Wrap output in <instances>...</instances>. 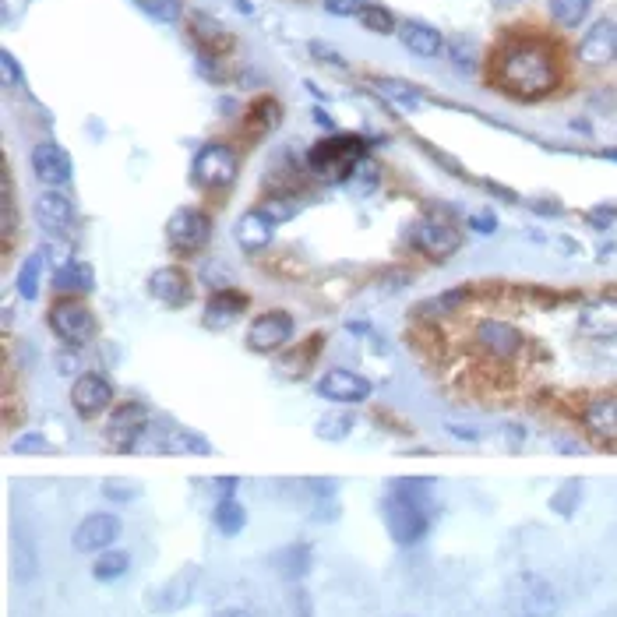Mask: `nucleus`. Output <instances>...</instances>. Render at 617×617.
<instances>
[{
  "label": "nucleus",
  "instance_id": "nucleus-40",
  "mask_svg": "<svg viewBox=\"0 0 617 617\" xmlns=\"http://www.w3.org/2000/svg\"><path fill=\"white\" fill-rule=\"evenodd\" d=\"M138 8L156 22H177L180 18V0H142Z\"/></svg>",
  "mask_w": 617,
  "mask_h": 617
},
{
  "label": "nucleus",
  "instance_id": "nucleus-20",
  "mask_svg": "<svg viewBox=\"0 0 617 617\" xmlns=\"http://www.w3.org/2000/svg\"><path fill=\"white\" fill-rule=\"evenodd\" d=\"M276 226H279L276 219H268L261 209H251L237 219V226H233V240H237L240 251L261 254L272 247V240H276Z\"/></svg>",
  "mask_w": 617,
  "mask_h": 617
},
{
  "label": "nucleus",
  "instance_id": "nucleus-48",
  "mask_svg": "<svg viewBox=\"0 0 617 617\" xmlns=\"http://www.w3.org/2000/svg\"><path fill=\"white\" fill-rule=\"evenodd\" d=\"M311 53H318V60H325V64H335V67H346V60L339 57L335 50H328L325 43H311Z\"/></svg>",
  "mask_w": 617,
  "mask_h": 617
},
{
  "label": "nucleus",
  "instance_id": "nucleus-43",
  "mask_svg": "<svg viewBox=\"0 0 617 617\" xmlns=\"http://www.w3.org/2000/svg\"><path fill=\"white\" fill-rule=\"evenodd\" d=\"M11 452H18V455H43V452H50V441H46L43 434H22V438L11 445Z\"/></svg>",
  "mask_w": 617,
  "mask_h": 617
},
{
  "label": "nucleus",
  "instance_id": "nucleus-10",
  "mask_svg": "<svg viewBox=\"0 0 617 617\" xmlns=\"http://www.w3.org/2000/svg\"><path fill=\"white\" fill-rule=\"evenodd\" d=\"M314 392H318L325 402H332V406H360V402H367L374 395V385L364 378V374L346 371V367H335V371L321 374Z\"/></svg>",
  "mask_w": 617,
  "mask_h": 617
},
{
  "label": "nucleus",
  "instance_id": "nucleus-7",
  "mask_svg": "<svg viewBox=\"0 0 617 617\" xmlns=\"http://www.w3.org/2000/svg\"><path fill=\"white\" fill-rule=\"evenodd\" d=\"M50 328L64 346L78 350V346H89L96 339V314L78 300H64L50 311Z\"/></svg>",
  "mask_w": 617,
  "mask_h": 617
},
{
  "label": "nucleus",
  "instance_id": "nucleus-6",
  "mask_svg": "<svg viewBox=\"0 0 617 617\" xmlns=\"http://www.w3.org/2000/svg\"><path fill=\"white\" fill-rule=\"evenodd\" d=\"M473 339H476V346H480L491 360H498V364H512L522 353V346H526L522 328H515L512 321H501V318L476 321Z\"/></svg>",
  "mask_w": 617,
  "mask_h": 617
},
{
  "label": "nucleus",
  "instance_id": "nucleus-19",
  "mask_svg": "<svg viewBox=\"0 0 617 617\" xmlns=\"http://www.w3.org/2000/svg\"><path fill=\"white\" fill-rule=\"evenodd\" d=\"M582 427L596 445H617V395H596L582 409Z\"/></svg>",
  "mask_w": 617,
  "mask_h": 617
},
{
  "label": "nucleus",
  "instance_id": "nucleus-46",
  "mask_svg": "<svg viewBox=\"0 0 617 617\" xmlns=\"http://www.w3.org/2000/svg\"><path fill=\"white\" fill-rule=\"evenodd\" d=\"M307 491H311L318 501H335L339 484H335V480H325V476H318V480H307Z\"/></svg>",
  "mask_w": 617,
  "mask_h": 617
},
{
  "label": "nucleus",
  "instance_id": "nucleus-2",
  "mask_svg": "<svg viewBox=\"0 0 617 617\" xmlns=\"http://www.w3.org/2000/svg\"><path fill=\"white\" fill-rule=\"evenodd\" d=\"M434 480L431 476H399L385 494V526L399 547H413L431 533Z\"/></svg>",
  "mask_w": 617,
  "mask_h": 617
},
{
  "label": "nucleus",
  "instance_id": "nucleus-1",
  "mask_svg": "<svg viewBox=\"0 0 617 617\" xmlns=\"http://www.w3.org/2000/svg\"><path fill=\"white\" fill-rule=\"evenodd\" d=\"M498 82L508 96L522 99V103L543 99L558 85L554 53L540 39H512L498 53Z\"/></svg>",
  "mask_w": 617,
  "mask_h": 617
},
{
  "label": "nucleus",
  "instance_id": "nucleus-55",
  "mask_svg": "<svg viewBox=\"0 0 617 617\" xmlns=\"http://www.w3.org/2000/svg\"><path fill=\"white\" fill-rule=\"evenodd\" d=\"M134 4H142V0H134Z\"/></svg>",
  "mask_w": 617,
  "mask_h": 617
},
{
  "label": "nucleus",
  "instance_id": "nucleus-30",
  "mask_svg": "<svg viewBox=\"0 0 617 617\" xmlns=\"http://www.w3.org/2000/svg\"><path fill=\"white\" fill-rule=\"evenodd\" d=\"M582 498H586V484H582L579 476H572V480H565V484L551 494V512L561 515V519H572L582 508Z\"/></svg>",
  "mask_w": 617,
  "mask_h": 617
},
{
  "label": "nucleus",
  "instance_id": "nucleus-36",
  "mask_svg": "<svg viewBox=\"0 0 617 617\" xmlns=\"http://www.w3.org/2000/svg\"><path fill=\"white\" fill-rule=\"evenodd\" d=\"M353 424H357V417H353L350 409H342V413H328V417H321L318 427H314V434H318L321 441H342L353 434Z\"/></svg>",
  "mask_w": 617,
  "mask_h": 617
},
{
  "label": "nucleus",
  "instance_id": "nucleus-45",
  "mask_svg": "<svg viewBox=\"0 0 617 617\" xmlns=\"http://www.w3.org/2000/svg\"><path fill=\"white\" fill-rule=\"evenodd\" d=\"M364 4L367 0H325V11L335 18H350V15H360Z\"/></svg>",
  "mask_w": 617,
  "mask_h": 617
},
{
  "label": "nucleus",
  "instance_id": "nucleus-13",
  "mask_svg": "<svg viewBox=\"0 0 617 617\" xmlns=\"http://www.w3.org/2000/svg\"><path fill=\"white\" fill-rule=\"evenodd\" d=\"M71 406H75L78 417L85 420H96L99 413L113 406V381L106 374H78L75 385H71Z\"/></svg>",
  "mask_w": 617,
  "mask_h": 617
},
{
  "label": "nucleus",
  "instance_id": "nucleus-47",
  "mask_svg": "<svg viewBox=\"0 0 617 617\" xmlns=\"http://www.w3.org/2000/svg\"><path fill=\"white\" fill-rule=\"evenodd\" d=\"M469 230L480 233V237H491V233L498 230V219H494L491 212H476V216H469Z\"/></svg>",
  "mask_w": 617,
  "mask_h": 617
},
{
  "label": "nucleus",
  "instance_id": "nucleus-49",
  "mask_svg": "<svg viewBox=\"0 0 617 617\" xmlns=\"http://www.w3.org/2000/svg\"><path fill=\"white\" fill-rule=\"evenodd\" d=\"M293 614H297V617H311V600H307L304 589H293Z\"/></svg>",
  "mask_w": 617,
  "mask_h": 617
},
{
  "label": "nucleus",
  "instance_id": "nucleus-17",
  "mask_svg": "<svg viewBox=\"0 0 617 617\" xmlns=\"http://www.w3.org/2000/svg\"><path fill=\"white\" fill-rule=\"evenodd\" d=\"M149 293L166 307H187L194 297V283L180 265H163L149 276Z\"/></svg>",
  "mask_w": 617,
  "mask_h": 617
},
{
  "label": "nucleus",
  "instance_id": "nucleus-12",
  "mask_svg": "<svg viewBox=\"0 0 617 617\" xmlns=\"http://www.w3.org/2000/svg\"><path fill=\"white\" fill-rule=\"evenodd\" d=\"M120 529L124 526H120L117 512H92L78 522L75 536H71V547L78 554H103L120 540Z\"/></svg>",
  "mask_w": 617,
  "mask_h": 617
},
{
  "label": "nucleus",
  "instance_id": "nucleus-16",
  "mask_svg": "<svg viewBox=\"0 0 617 617\" xmlns=\"http://www.w3.org/2000/svg\"><path fill=\"white\" fill-rule=\"evenodd\" d=\"M515 603H519V617H558L561 610L558 589L547 579H540V575H522Z\"/></svg>",
  "mask_w": 617,
  "mask_h": 617
},
{
  "label": "nucleus",
  "instance_id": "nucleus-33",
  "mask_svg": "<svg viewBox=\"0 0 617 617\" xmlns=\"http://www.w3.org/2000/svg\"><path fill=\"white\" fill-rule=\"evenodd\" d=\"M378 92L385 99H392V103L406 106V110H417L420 103H424V92L417 89V85H409V82H399V78H378Z\"/></svg>",
  "mask_w": 617,
  "mask_h": 617
},
{
  "label": "nucleus",
  "instance_id": "nucleus-3",
  "mask_svg": "<svg viewBox=\"0 0 617 617\" xmlns=\"http://www.w3.org/2000/svg\"><path fill=\"white\" fill-rule=\"evenodd\" d=\"M364 149V138H357V134H335V138H325L307 152V166L321 177L346 180L353 166L364 159Z\"/></svg>",
  "mask_w": 617,
  "mask_h": 617
},
{
  "label": "nucleus",
  "instance_id": "nucleus-4",
  "mask_svg": "<svg viewBox=\"0 0 617 617\" xmlns=\"http://www.w3.org/2000/svg\"><path fill=\"white\" fill-rule=\"evenodd\" d=\"M191 177L198 187H209V191H223L237 180V152L223 142H209L201 145L198 156L191 163Z\"/></svg>",
  "mask_w": 617,
  "mask_h": 617
},
{
  "label": "nucleus",
  "instance_id": "nucleus-31",
  "mask_svg": "<svg viewBox=\"0 0 617 617\" xmlns=\"http://www.w3.org/2000/svg\"><path fill=\"white\" fill-rule=\"evenodd\" d=\"M159 448L170 455H212V445L201 434L194 431H184V427H173L170 438L159 441Z\"/></svg>",
  "mask_w": 617,
  "mask_h": 617
},
{
  "label": "nucleus",
  "instance_id": "nucleus-41",
  "mask_svg": "<svg viewBox=\"0 0 617 617\" xmlns=\"http://www.w3.org/2000/svg\"><path fill=\"white\" fill-rule=\"evenodd\" d=\"M466 297H469V290H452V293H445V297H434V300H427V304H424V311H427V314H452L455 307H462V304H466Z\"/></svg>",
  "mask_w": 617,
  "mask_h": 617
},
{
  "label": "nucleus",
  "instance_id": "nucleus-14",
  "mask_svg": "<svg viewBox=\"0 0 617 617\" xmlns=\"http://www.w3.org/2000/svg\"><path fill=\"white\" fill-rule=\"evenodd\" d=\"M32 219H36V226L43 233L60 237V233H67L71 223H75V201L67 198L60 187H46V191L32 201Z\"/></svg>",
  "mask_w": 617,
  "mask_h": 617
},
{
  "label": "nucleus",
  "instance_id": "nucleus-34",
  "mask_svg": "<svg viewBox=\"0 0 617 617\" xmlns=\"http://www.w3.org/2000/svg\"><path fill=\"white\" fill-rule=\"evenodd\" d=\"M589 8H593V0H551V18L561 29H579Z\"/></svg>",
  "mask_w": 617,
  "mask_h": 617
},
{
  "label": "nucleus",
  "instance_id": "nucleus-25",
  "mask_svg": "<svg viewBox=\"0 0 617 617\" xmlns=\"http://www.w3.org/2000/svg\"><path fill=\"white\" fill-rule=\"evenodd\" d=\"M399 39L413 57H424V60H434L441 50H445V36L427 22H402Z\"/></svg>",
  "mask_w": 617,
  "mask_h": 617
},
{
  "label": "nucleus",
  "instance_id": "nucleus-54",
  "mask_svg": "<svg viewBox=\"0 0 617 617\" xmlns=\"http://www.w3.org/2000/svg\"><path fill=\"white\" fill-rule=\"evenodd\" d=\"M603 159H614L617 163V149H603Z\"/></svg>",
  "mask_w": 617,
  "mask_h": 617
},
{
  "label": "nucleus",
  "instance_id": "nucleus-29",
  "mask_svg": "<svg viewBox=\"0 0 617 617\" xmlns=\"http://www.w3.org/2000/svg\"><path fill=\"white\" fill-rule=\"evenodd\" d=\"M131 572V554L127 551H103V554H96V565H92V579L96 582H117V579H124V575Z\"/></svg>",
  "mask_w": 617,
  "mask_h": 617
},
{
  "label": "nucleus",
  "instance_id": "nucleus-11",
  "mask_svg": "<svg viewBox=\"0 0 617 617\" xmlns=\"http://www.w3.org/2000/svg\"><path fill=\"white\" fill-rule=\"evenodd\" d=\"M293 332H297V321H293L290 311H265L247 328V350L276 353L293 339Z\"/></svg>",
  "mask_w": 617,
  "mask_h": 617
},
{
  "label": "nucleus",
  "instance_id": "nucleus-38",
  "mask_svg": "<svg viewBox=\"0 0 617 617\" xmlns=\"http://www.w3.org/2000/svg\"><path fill=\"white\" fill-rule=\"evenodd\" d=\"M360 25H364L367 32H374V36L399 32V22H395V15L388 8H381V4H364V11H360Z\"/></svg>",
  "mask_w": 617,
  "mask_h": 617
},
{
  "label": "nucleus",
  "instance_id": "nucleus-22",
  "mask_svg": "<svg viewBox=\"0 0 617 617\" xmlns=\"http://www.w3.org/2000/svg\"><path fill=\"white\" fill-rule=\"evenodd\" d=\"M187 29H191V39L198 43L201 57H223V53L233 50V36L212 15L194 11V15L187 18Z\"/></svg>",
  "mask_w": 617,
  "mask_h": 617
},
{
  "label": "nucleus",
  "instance_id": "nucleus-53",
  "mask_svg": "<svg viewBox=\"0 0 617 617\" xmlns=\"http://www.w3.org/2000/svg\"><path fill=\"white\" fill-rule=\"evenodd\" d=\"M519 0H494V8H515Z\"/></svg>",
  "mask_w": 617,
  "mask_h": 617
},
{
  "label": "nucleus",
  "instance_id": "nucleus-42",
  "mask_svg": "<svg viewBox=\"0 0 617 617\" xmlns=\"http://www.w3.org/2000/svg\"><path fill=\"white\" fill-rule=\"evenodd\" d=\"M103 498L113 501V505H127V501L138 498V487H134V484H120V480H106V484H103Z\"/></svg>",
  "mask_w": 617,
  "mask_h": 617
},
{
  "label": "nucleus",
  "instance_id": "nucleus-32",
  "mask_svg": "<svg viewBox=\"0 0 617 617\" xmlns=\"http://www.w3.org/2000/svg\"><path fill=\"white\" fill-rule=\"evenodd\" d=\"M445 53H448V60H452V67H459L462 75L476 71V64H480V50H476L473 36H462V32L445 39Z\"/></svg>",
  "mask_w": 617,
  "mask_h": 617
},
{
  "label": "nucleus",
  "instance_id": "nucleus-26",
  "mask_svg": "<svg viewBox=\"0 0 617 617\" xmlns=\"http://www.w3.org/2000/svg\"><path fill=\"white\" fill-rule=\"evenodd\" d=\"M311 561H314L311 543H304V540L286 543L283 551L272 554V565H276V572L283 575L286 582H300V579H307V572H311Z\"/></svg>",
  "mask_w": 617,
  "mask_h": 617
},
{
  "label": "nucleus",
  "instance_id": "nucleus-21",
  "mask_svg": "<svg viewBox=\"0 0 617 617\" xmlns=\"http://www.w3.org/2000/svg\"><path fill=\"white\" fill-rule=\"evenodd\" d=\"M198 565H187L180 568L177 575H170V579L163 582V586L156 589V596H152L149 607L156 610V614H173V610H184L187 603L194 600V582H198Z\"/></svg>",
  "mask_w": 617,
  "mask_h": 617
},
{
  "label": "nucleus",
  "instance_id": "nucleus-8",
  "mask_svg": "<svg viewBox=\"0 0 617 617\" xmlns=\"http://www.w3.org/2000/svg\"><path fill=\"white\" fill-rule=\"evenodd\" d=\"M413 240H417L420 251H424L427 258H434V261L452 258V254L462 247L459 226H455L448 216H441V212H427V216L413 226Z\"/></svg>",
  "mask_w": 617,
  "mask_h": 617
},
{
  "label": "nucleus",
  "instance_id": "nucleus-18",
  "mask_svg": "<svg viewBox=\"0 0 617 617\" xmlns=\"http://www.w3.org/2000/svg\"><path fill=\"white\" fill-rule=\"evenodd\" d=\"M71 156L57 142H39L32 149V173L43 187H64L71 184Z\"/></svg>",
  "mask_w": 617,
  "mask_h": 617
},
{
  "label": "nucleus",
  "instance_id": "nucleus-27",
  "mask_svg": "<svg viewBox=\"0 0 617 617\" xmlns=\"http://www.w3.org/2000/svg\"><path fill=\"white\" fill-rule=\"evenodd\" d=\"M53 286H57V290H71V293H92L96 290V272H92V265H85V261H67L64 268H57Z\"/></svg>",
  "mask_w": 617,
  "mask_h": 617
},
{
  "label": "nucleus",
  "instance_id": "nucleus-39",
  "mask_svg": "<svg viewBox=\"0 0 617 617\" xmlns=\"http://www.w3.org/2000/svg\"><path fill=\"white\" fill-rule=\"evenodd\" d=\"M0 191H4V198H0V209H4V240H11L18 230V212H15V184H11L8 170L0 173Z\"/></svg>",
  "mask_w": 617,
  "mask_h": 617
},
{
  "label": "nucleus",
  "instance_id": "nucleus-50",
  "mask_svg": "<svg viewBox=\"0 0 617 617\" xmlns=\"http://www.w3.org/2000/svg\"><path fill=\"white\" fill-rule=\"evenodd\" d=\"M318 508H321V512H314V519H318V522H335V519H339V505H335V501H318Z\"/></svg>",
  "mask_w": 617,
  "mask_h": 617
},
{
  "label": "nucleus",
  "instance_id": "nucleus-23",
  "mask_svg": "<svg viewBox=\"0 0 617 617\" xmlns=\"http://www.w3.org/2000/svg\"><path fill=\"white\" fill-rule=\"evenodd\" d=\"M247 307H251L247 293H240V290H216L209 297V304H205V314H201V321H205V328H230L233 321L244 318Z\"/></svg>",
  "mask_w": 617,
  "mask_h": 617
},
{
  "label": "nucleus",
  "instance_id": "nucleus-15",
  "mask_svg": "<svg viewBox=\"0 0 617 617\" xmlns=\"http://www.w3.org/2000/svg\"><path fill=\"white\" fill-rule=\"evenodd\" d=\"M579 60L589 67H607L617 60V22L614 18H600L586 29V36L579 39Z\"/></svg>",
  "mask_w": 617,
  "mask_h": 617
},
{
  "label": "nucleus",
  "instance_id": "nucleus-5",
  "mask_svg": "<svg viewBox=\"0 0 617 617\" xmlns=\"http://www.w3.org/2000/svg\"><path fill=\"white\" fill-rule=\"evenodd\" d=\"M152 431L149 424V409L142 402H120L117 409L110 413L106 420V441H110L117 452H134V448L142 445V438Z\"/></svg>",
  "mask_w": 617,
  "mask_h": 617
},
{
  "label": "nucleus",
  "instance_id": "nucleus-44",
  "mask_svg": "<svg viewBox=\"0 0 617 617\" xmlns=\"http://www.w3.org/2000/svg\"><path fill=\"white\" fill-rule=\"evenodd\" d=\"M0 67H4V89H18L22 85V67H18L15 53L11 50L0 53Z\"/></svg>",
  "mask_w": 617,
  "mask_h": 617
},
{
  "label": "nucleus",
  "instance_id": "nucleus-52",
  "mask_svg": "<svg viewBox=\"0 0 617 617\" xmlns=\"http://www.w3.org/2000/svg\"><path fill=\"white\" fill-rule=\"evenodd\" d=\"M212 617H254L251 610H244V607H226V610H219V614H212Z\"/></svg>",
  "mask_w": 617,
  "mask_h": 617
},
{
  "label": "nucleus",
  "instance_id": "nucleus-24",
  "mask_svg": "<svg viewBox=\"0 0 617 617\" xmlns=\"http://www.w3.org/2000/svg\"><path fill=\"white\" fill-rule=\"evenodd\" d=\"M579 325L593 339H617V297H600L582 307Z\"/></svg>",
  "mask_w": 617,
  "mask_h": 617
},
{
  "label": "nucleus",
  "instance_id": "nucleus-28",
  "mask_svg": "<svg viewBox=\"0 0 617 617\" xmlns=\"http://www.w3.org/2000/svg\"><path fill=\"white\" fill-rule=\"evenodd\" d=\"M212 522L223 536H240L247 526V508L240 505L237 498H219L216 501V512H212Z\"/></svg>",
  "mask_w": 617,
  "mask_h": 617
},
{
  "label": "nucleus",
  "instance_id": "nucleus-51",
  "mask_svg": "<svg viewBox=\"0 0 617 617\" xmlns=\"http://www.w3.org/2000/svg\"><path fill=\"white\" fill-rule=\"evenodd\" d=\"M237 487H240L237 476H223V480H216V494H219V498H233V494H237Z\"/></svg>",
  "mask_w": 617,
  "mask_h": 617
},
{
  "label": "nucleus",
  "instance_id": "nucleus-9",
  "mask_svg": "<svg viewBox=\"0 0 617 617\" xmlns=\"http://www.w3.org/2000/svg\"><path fill=\"white\" fill-rule=\"evenodd\" d=\"M209 237H212L209 216H205L201 209H191V205L177 209L170 216V223H166V240H170V247L173 251H180V254L201 251V247L209 244Z\"/></svg>",
  "mask_w": 617,
  "mask_h": 617
},
{
  "label": "nucleus",
  "instance_id": "nucleus-37",
  "mask_svg": "<svg viewBox=\"0 0 617 617\" xmlns=\"http://www.w3.org/2000/svg\"><path fill=\"white\" fill-rule=\"evenodd\" d=\"M342 184L350 187L353 194H360V198H364V194H371L374 187H378V163L364 156L357 166H353V170H350V177L342 180Z\"/></svg>",
  "mask_w": 617,
  "mask_h": 617
},
{
  "label": "nucleus",
  "instance_id": "nucleus-35",
  "mask_svg": "<svg viewBox=\"0 0 617 617\" xmlns=\"http://www.w3.org/2000/svg\"><path fill=\"white\" fill-rule=\"evenodd\" d=\"M39 276H43V251L29 254L18 268V297L22 300H36L39 297Z\"/></svg>",
  "mask_w": 617,
  "mask_h": 617
}]
</instances>
